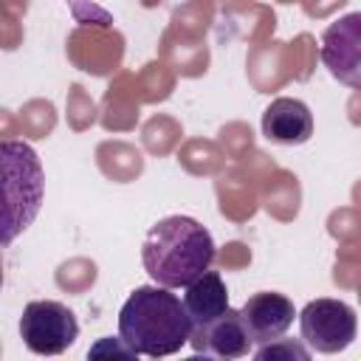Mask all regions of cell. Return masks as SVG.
I'll return each mask as SVG.
<instances>
[{"mask_svg":"<svg viewBox=\"0 0 361 361\" xmlns=\"http://www.w3.org/2000/svg\"><path fill=\"white\" fill-rule=\"evenodd\" d=\"M3 152V195H6V234L3 243L8 245L20 231H25L31 226V220L39 212L42 203V164L34 152L31 144L25 141H3L0 144Z\"/></svg>","mask_w":361,"mask_h":361,"instance_id":"obj_3","label":"cell"},{"mask_svg":"<svg viewBox=\"0 0 361 361\" xmlns=\"http://www.w3.org/2000/svg\"><path fill=\"white\" fill-rule=\"evenodd\" d=\"M251 336L240 319V310H226L220 319L209 322L206 327H197L192 333L195 353L214 355V358H243L251 353Z\"/></svg>","mask_w":361,"mask_h":361,"instance_id":"obj_9","label":"cell"},{"mask_svg":"<svg viewBox=\"0 0 361 361\" xmlns=\"http://www.w3.org/2000/svg\"><path fill=\"white\" fill-rule=\"evenodd\" d=\"M195 324L183 302L164 285L135 288L118 310V338L135 353L164 358L192 341Z\"/></svg>","mask_w":361,"mask_h":361,"instance_id":"obj_1","label":"cell"},{"mask_svg":"<svg viewBox=\"0 0 361 361\" xmlns=\"http://www.w3.org/2000/svg\"><path fill=\"white\" fill-rule=\"evenodd\" d=\"M79 336L76 313L54 299H37L23 307L20 316V338L37 355H59L73 347Z\"/></svg>","mask_w":361,"mask_h":361,"instance_id":"obj_4","label":"cell"},{"mask_svg":"<svg viewBox=\"0 0 361 361\" xmlns=\"http://www.w3.org/2000/svg\"><path fill=\"white\" fill-rule=\"evenodd\" d=\"M257 358H310V350H305V347H299V344H293V341H268V344H262L257 353H254Z\"/></svg>","mask_w":361,"mask_h":361,"instance_id":"obj_11","label":"cell"},{"mask_svg":"<svg viewBox=\"0 0 361 361\" xmlns=\"http://www.w3.org/2000/svg\"><path fill=\"white\" fill-rule=\"evenodd\" d=\"M299 333L313 353L333 355L353 344L358 319L355 310L341 299H313L299 313Z\"/></svg>","mask_w":361,"mask_h":361,"instance_id":"obj_5","label":"cell"},{"mask_svg":"<svg viewBox=\"0 0 361 361\" xmlns=\"http://www.w3.org/2000/svg\"><path fill=\"white\" fill-rule=\"evenodd\" d=\"M319 56L333 79L361 90V11H350L324 28Z\"/></svg>","mask_w":361,"mask_h":361,"instance_id":"obj_6","label":"cell"},{"mask_svg":"<svg viewBox=\"0 0 361 361\" xmlns=\"http://www.w3.org/2000/svg\"><path fill=\"white\" fill-rule=\"evenodd\" d=\"M293 316H296L293 302L276 290L254 293L240 307V319L254 344H268V341L282 338L288 333V327L293 324Z\"/></svg>","mask_w":361,"mask_h":361,"instance_id":"obj_7","label":"cell"},{"mask_svg":"<svg viewBox=\"0 0 361 361\" xmlns=\"http://www.w3.org/2000/svg\"><path fill=\"white\" fill-rule=\"evenodd\" d=\"M217 245L212 231L186 214H169L149 226L141 243V259L155 285L186 288L212 268Z\"/></svg>","mask_w":361,"mask_h":361,"instance_id":"obj_2","label":"cell"},{"mask_svg":"<svg viewBox=\"0 0 361 361\" xmlns=\"http://www.w3.org/2000/svg\"><path fill=\"white\" fill-rule=\"evenodd\" d=\"M183 307L197 327H206L209 322L220 319L228 310V288L217 271H203L197 279H192L183 288Z\"/></svg>","mask_w":361,"mask_h":361,"instance_id":"obj_10","label":"cell"},{"mask_svg":"<svg viewBox=\"0 0 361 361\" xmlns=\"http://www.w3.org/2000/svg\"><path fill=\"white\" fill-rule=\"evenodd\" d=\"M262 135L271 144H282V147H299V144L310 141V135H313L310 107L290 96L274 99L262 113Z\"/></svg>","mask_w":361,"mask_h":361,"instance_id":"obj_8","label":"cell"}]
</instances>
